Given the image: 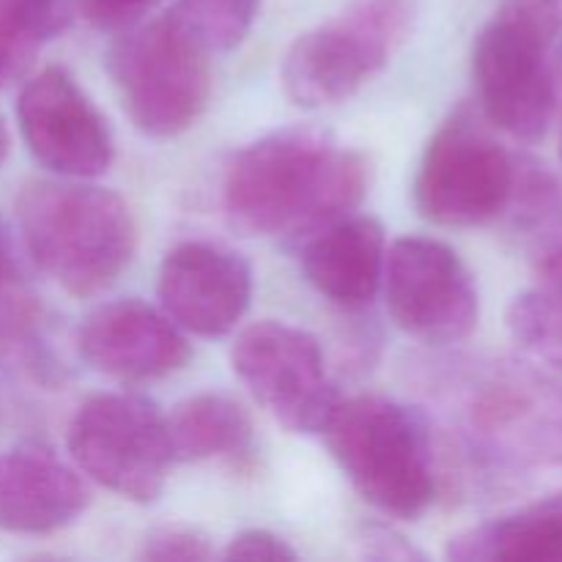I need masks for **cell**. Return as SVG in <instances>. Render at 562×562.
<instances>
[{
    "mask_svg": "<svg viewBox=\"0 0 562 562\" xmlns=\"http://www.w3.org/2000/svg\"><path fill=\"white\" fill-rule=\"evenodd\" d=\"M431 393L456 415L459 483L508 488L527 464L562 467V376L536 360H450Z\"/></svg>",
    "mask_w": 562,
    "mask_h": 562,
    "instance_id": "obj_1",
    "label": "cell"
},
{
    "mask_svg": "<svg viewBox=\"0 0 562 562\" xmlns=\"http://www.w3.org/2000/svg\"><path fill=\"white\" fill-rule=\"evenodd\" d=\"M366 157L327 132L291 126L241 148L223 181L228 223L245 236L300 245L355 212L368 195Z\"/></svg>",
    "mask_w": 562,
    "mask_h": 562,
    "instance_id": "obj_2",
    "label": "cell"
},
{
    "mask_svg": "<svg viewBox=\"0 0 562 562\" xmlns=\"http://www.w3.org/2000/svg\"><path fill=\"white\" fill-rule=\"evenodd\" d=\"M22 241L44 274L71 296H97L135 256L137 228L119 192L86 179H38L16 198Z\"/></svg>",
    "mask_w": 562,
    "mask_h": 562,
    "instance_id": "obj_3",
    "label": "cell"
},
{
    "mask_svg": "<svg viewBox=\"0 0 562 562\" xmlns=\"http://www.w3.org/2000/svg\"><path fill=\"white\" fill-rule=\"evenodd\" d=\"M329 453L376 510L415 521L439 494L437 445L423 412L382 395L338 401L324 426Z\"/></svg>",
    "mask_w": 562,
    "mask_h": 562,
    "instance_id": "obj_4",
    "label": "cell"
},
{
    "mask_svg": "<svg viewBox=\"0 0 562 562\" xmlns=\"http://www.w3.org/2000/svg\"><path fill=\"white\" fill-rule=\"evenodd\" d=\"M562 27V0H503L472 47L481 110L521 143L547 137L558 110L552 44Z\"/></svg>",
    "mask_w": 562,
    "mask_h": 562,
    "instance_id": "obj_5",
    "label": "cell"
},
{
    "mask_svg": "<svg viewBox=\"0 0 562 562\" xmlns=\"http://www.w3.org/2000/svg\"><path fill=\"white\" fill-rule=\"evenodd\" d=\"M417 11V0H351L291 44L280 66L285 97L311 110L351 99L409 42Z\"/></svg>",
    "mask_w": 562,
    "mask_h": 562,
    "instance_id": "obj_6",
    "label": "cell"
},
{
    "mask_svg": "<svg viewBox=\"0 0 562 562\" xmlns=\"http://www.w3.org/2000/svg\"><path fill=\"white\" fill-rule=\"evenodd\" d=\"M212 55L187 38L168 14L121 31L110 47V75L126 115L148 137H176L206 110Z\"/></svg>",
    "mask_w": 562,
    "mask_h": 562,
    "instance_id": "obj_7",
    "label": "cell"
},
{
    "mask_svg": "<svg viewBox=\"0 0 562 562\" xmlns=\"http://www.w3.org/2000/svg\"><path fill=\"white\" fill-rule=\"evenodd\" d=\"M71 461L108 492L148 505L162 494L173 450L168 417L132 393H99L75 412L66 434Z\"/></svg>",
    "mask_w": 562,
    "mask_h": 562,
    "instance_id": "obj_8",
    "label": "cell"
},
{
    "mask_svg": "<svg viewBox=\"0 0 562 562\" xmlns=\"http://www.w3.org/2000/svg\"><path fill=\"white\" fill-rule=\"evenodd\" d=\"M516 157L481 126L475 113L456 110L428 140L415 176V206L445 228H475L508 209Z\"/></svg>",
    "mask_w": 562,
    "mask_h": 562,
    "instance_id": "obj_9",
    "label": "cell"
},
{
    "mask_svg": "<svg viewBox=\"0 0 562 562\" xmlns=\"http://www.w3.org/2000/svg\"><path fill=\"white\" fill-rule=\"evenodd\" d=\"M231 366L263 412L294 434H322L338 404L322 344L285 322L239 333Z\"/></svg>",
    "mask_w": 562,
    "mask_h": 562,
    "instance_id": "obj_10",
    "label": "cell"
},
{
    "mask_svg": "<svg viewBox=\"0 0 562 562\" xmlns=\"http://www.w3.org/2000/svg\"><path fill=\"white\" fill-rule=\"evenodd\" d=\"M395 327L428 346L470 338L481 318V296L470 267L450 245L404 236L387 247L382 274Z\"/></svg>",
    "mask_w": 562,
    "mask_h": 562,
    "instance_id": "obj_11",
    "label": "cell"
},
{
    "mask_svg": "<svg viewBox=\"0 0 562 562\" xmlns=\"http://www.w3.org/2000/svg\"><path fill=\"white\" fill-rule=\"evenodd\" d=\"M16 121L31 157L60 179H97L113 162L108 121L60 66H47L22 86Z\"/></svg>",
    "mask_w": 562,
    "mask_h": 562,
    "instance_id": "obj_12",
    "label": "cell"
},
{
    "mask_svg": "<svg viewBox=\"0 0 562 562\" xmlns=\"http://www.w3.org/2000/svg\"><path fill=\"white\" fill-rule=\"evenodd\" d=\"M159 302L170 322L198 338H225L252 300V269L239 252L212 241H184L159 267Z\"/></svg>",
    "mask_w": 562,
    "mask_h": 562,
    "instance_id": "obj_13",
    "label": "cell"
},
{
    "mask_svg": "<svg viewBox=\"0 0 562 562\" xmlns=\"http://www.w3.org/2000/svg\"><path fill=\"white\" fill-rule=\"evenodd\" d=\"M77 351L93 371L115 382H154L190 360L184 329L140 300L108 302L88 313L77 333Z\"/></svg>",
    "mask_w": 562,
    "mask_h": 562,
    "instance_id": "obj_14",
    "label": "cell"
},
{
    "mask_svg": "<svg viewBox=\"0 0 562 562\" xmlns=\"http://www.w3.org/2000/svg\"><path fill=\"white\" fill-rule=\"evenodd\" d=\"M91 505L80 470L47 445L25 442L0 453V530L53 536L75 525Z\"/></svg>",
    "mask_w": 562,
    "mask_h": 562,
    "instance_id": "obj_15",
    "label": "cell"
},
{
    "mask_svg": "<svg viewBox=\"0 0 562 562\" xmlns=\"http://www.w3.org/2000/svg\"><path fill=\"white\" fill-rule=\"evenodd\" d=\"M387 241L371 214H346L300 241L307 283L344 311H366L382 289Z\"/></svg>",
    "mask_w": 562,
    "mask_h": 562,
    "instance_id": "obj_16",
    "label": "cell"
},
{
    "mask_svg": "<svg viewBox=\"0 0 562 562\" xmlns=\"http://www.w3.org/2000/svg\"><path fill=\"white\" fill-rule=\"evenodd\" d=\"M453 562H562V492L470 527L448 541Z\"/></svg>",
    "mask_w": 562,
    "mask_h": 562,
    "instance_id": "obj_17",
    "label": "cell"
},
{
    "mask_svg": "<svg viewBox=\"0 0 562 562\" xmlns=\"http://www.w3.org/2000/svg\"><path fill=\"white\" fill-rule=\"evenodd\" d=\"M173 461H241L252 450V423L239 401L223 393H201L181 401L168 417Z\"/></svg>",
    "mask_w": 562,
    "mask_h": 562,
    "instance_id": "obj_18",
    "label": "cell"
},
{
    "mask_svg": "<svg viewBox=\"0 0 562 562\" xmlns=\"http://www.w3.org/2000/svg\"><path fill=\"white\" fill-rule=\"evenodd\" d=\"M508 329L530 360L562 376V236L541 250L538 283L510 302Z\"/></svg>",
    "mask_w": 562,
    "mask_h": 562,
    "instance_id": "obj_19",
    "label": "cell"
},
{
    "mask_svg": "<svg viewBox=\"0 0 562 562\" xmlns=\"http://www.w3.org/2000/svg\"><path fill=\"white\" fill-rule=\"evenodd\" d=\"M0 368L36 384L64 382V362L55 357L44 311L33 296L11 289L0 294Z\"/></svg>",
    "mask_w": 562,
    "mask_h": 562,
    "instance_id": "obj_20",
    "label": "cell"
},
{
    "mask_svg": "<svg viewBox=\"0 0 562 562\" xmlns=\"http://www.w3.org/2000/svg\"><path fill=\"white\" fill-rule=\"evenodd\" d=\"M77 0H0V91L31 69L47 42L71 25Z\"/></svg>",
    "mask_w": 562,
    "mask_h": 562,
    "instance_id": "obj_21",
    "label": "cell"
},
{
    "mask_svg": "<svg viewBox=\"0 0 562 562\" xmlns=\"http://www.w3.org/2000/svg\"><path fill=\"white\" fill-rule=\"evenodd\" d=\"M519 239L543 250L562 236V187L538 159L516 157V179L503 214Z\"/></svg>",
    "mask_w": 562,
    "mask_h": 562,
    "instance_id": "obj_22",
    "label": "cell"
},
{
    "mask_svg": "<svg viewBox=\"0 0 562 562\" xmlns=\"http://www.w3.org/2000/svg\"><path fill=\"white\" fill-rule=\"evenodd\" d=\"M258 11L261 0H176L168 20L214 58L245 42Z\"/></svg>",
    "mask_w": 562,
    "mask_h": 562,
    "instance_id": "obj_23",
    "label": "cell"
},
{
    "mask_svg": "<svg viewBox=\"0 0 562 562\" xmlns=\"http://www.w3.org/2000/svg\"><path fill=\"white\" fill-rule=\"evenodd\" d=\"M214 554L217 552L212 541L198 527L165 525L143 538L137 558L148 562H203L212 560Z\"/></svg>",
    "mask_w": 562,
    "mask_h": 562,
    "instance_id": "obj_24",
    "label": "cell"
},
{
    "mask_svg": "<svg viewBox=\"0 0 562 562\" xmlns=\"http://www.w3.org/2000/svg\"><path fill=\"white\" fill-rule=\"evenodd\" d=\"M162 0H77L88 22L99 31H126V27L143 22V16Z\"/></svg>",
    "mask_w": 562,
    "mask_h": 562,
    "instance_id": "obj_25",
    "label": "cell"
},
{
    "mask_svg": "<svg viewBox=\"0 0 562 562\" xmlns=\"http://www.w3.org/2000/svg\"><path fill=\"white\" fill-rule=\"evenodd\" d=\"M225 560H269V562H285L296 560V552L289 547V541L274 532L252 527V530H241L228 541L223 552Z\"/></svg>",
    "mask_w": 562,
    "mask_h": 562,
    "instance_id": "obj_26",
    "label": "cell"
},
{
    "mask_svg": "<svg viewBox=\"0 0 562 562\" xmlns=\"http://www.w3.org/2000/svg\"><path fill=\"white\" fill-rule=\"evenodd\" d=\"M366 554L376 560H423L426 554L417 552L406 538L387 527H371L366 532Z\"/></svg>",
    "mask_w": 562,
    "mask_h": 562,
    "instance_id": "obj_27",
    "label": "cell"
},
{
    "mask_svg": "<svg viewBox=\"0 0 562 562\" xmlns=\"http://www.w3.org/2000/svg\"><path fill=\"white\" fill-rule=\"evenodd\" d=\"M16 280V252L14 239H11V228L3 217H0V294L9 291Z\"/></svg>",
    "mask_w": 562,
    "mask_h": 562,
    "instance_id": "obj_28",
    "label": "cell"
},
{
    "mask_svg": "<svg viewBox=\"0 0 562 562\" xmlns=\"http://www.w3.org/2000/svg\"><path fill=\"white\" fill-rule=\"evenodd\" d=\"M9 146H11V140H9V130H5L3 119H0V165H3V162H5V157H9Z\"/></svg>",
    "mask_w": 562,
    "mask_h": 562,
    "instance_id": "obj_29",
    "label": "cell"
},
{
    "mask_svg": "<svg viewBox=\"0 0 562 562\" xmlns=\"http://www.w3.org/2000/svg\"><path fill=\"white\" fill-rule=\"evenodd\" d=\"M560 80H562V53H560ZM560 159H562V135H560Z\"/></svg>",
    "mask_w": 562,
    "mask_h": 562,
    "instance_id": "obj_30",
    "label": "cell"
}]
</instances>
